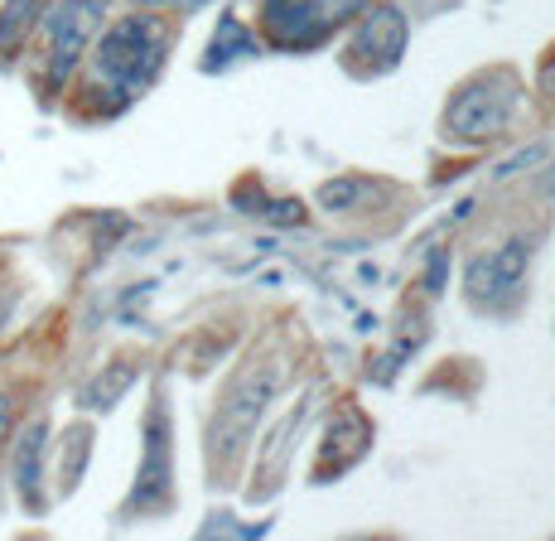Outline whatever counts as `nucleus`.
<instances>
[{
    "mask_svg": "<svg viewBox=\"0 0 555 541\" xmlns=\"http://www.w3.org/2000/svg\"><path fill=\"white\" fill-rule=\"evenodd\" d=\"M159 59H165V25L151 15L121 20L98 49V82L116 102H126L155 78Z\"/></svg>",
    "mask_w": 555,
    "mask_h": 541,
    "instance_id": "nucleus-1",
    "label": "nucleus"
},
{
    "mask_svg": "<svg viewBox=\"0 0 555 541\" xmlns=\"http://www.w3.org/2000/svg\"><path fill=\"white\" fill-rule=\"evenodd\" d=\"M98 25H102V0H59V5H53L49 29H44V49H49L44 68H49L53 88L78 68V59L88 54Z\"/></svg>",
    "mask_w": 555,
    "mask_h": 541,
    "instance_id": "nucleus-2",
    "label": "nucleus"
},
{
    "mask_svg": "<svg viewBox=\"0 0 555 541\" xmlns=\"http://www.w3.org/2000/svg\"><path fill=\"white\" fill-rule=\"evenodd\" d=\"M512 116V88L507 82H468L450 107V131L464 141H483L498 136Z\"/></svg>",
    "mask_w": 555,
    "mask_h": 541,
    "instance_id": "nucleus-3",
    "label": "nucleus"
},
{
    "mask_svg": "<svg viewBox=\"0 0 555 541\" xmlns=\"http://www.w3.org/2000/svg\"><path fill=\"white\" fill-rule=\"evenodd\" d=\"M521 267H527V252L512 242V247L503 252H493L488 261H478L474 275H468V291H474V300H503V295L517 291V281H521Z\"/></svg>",
    "mask_w": 555,
    "mask_h": 541,
    "instance_id": "nucleus-4",
    "label": "nucleus"
},
{
    "mask_svg": "<svg viewBox=\"0 0 555 541\" xmlns=\"http://www.w3.org/2000/svg\"><path fill=\"white\" fill-rule=\"evenodd\" d=\"M266 397H271V382H261V387H237L228 397V407H222V416H218V430L228 435V445H237L242 435L251 430V421L261 416V407H266Z\"/></svg>",
    "mask_w": 555,
    "mask_h": 541,
    "instance_id": "nucleus-5",
    "label": "nucleus"
},
{
    "mask_svg": "<svg viewBox=\"0 0 555 541\" xmlns=\"http://www.w3.org/2000/svg\"><path fill=\"white\" fill-rule=\"evenodd\" d=\"M141 498H169V426L151 421V464H145V479L135 484V503Z\"/></svg>",
    "mask_w": 555,
    "mask_h": 541,
    "instance_id": "nucleus-6",
    "label": "nucleus"
},
{
    "mask_svg": "<svg viewBox=\"0 0 555 541\" xmlns=\"http://www.w3.org/2000/svg\"><path fill=\"white\" fill-rule=\"evenodd\" d=\"M35 15H39V0H5V10H0V63L20 54V44L35 29Z\"/></svg>",
    "mask_w": 555,
    "mask_h": 541,
    "instance_id": "nucleus-7",
    "label": "nucleus"
},
{
    "mask_svg": "<svg viewBox=\"0 0 555 541\" xmlns=\"http://www.w3.org/2000/svg\"><path fill=\"white\" fill-rule=\"evenodd\" d=\"M39 445H44V426H35L20 445V464H15V479L20 493H25L29 507H39Z\"/></svg>",
    "mask_w": 555,
    "mask_h": 541,
    "instance_id": "nucleus-8",
    "label": "nucleus"
},
{
    "mask_svg": "<svg viewBox=\"0 0 555 541\" xmlns=\"http://www.w3.org/2000/svg\"><path fill=\"white\" fill-rule=\"evenodd\" d=\"M10 421H15V401H10L5 391H0V440L10 435Z\"/></svg>",
    "mask_w": 555,
    "mask_h": 541,
    "instance_id": "nucleus-9",
    "label": "nucleus"
}]
</instances>
